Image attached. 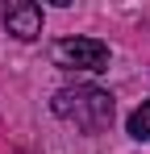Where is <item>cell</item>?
<instances>
[{"mask_svg": "<svg viewBox=\"0 0 150 154\" xmlns=\"http://www.w3.org/2000/svg\"><path fill=\"white\" fill-rule=\"evenodd\" d=\"M4 29L21 42H33L42 33V4L33 0H8L4 4Z\"/></svg>", "mask_w": 150, "mask_h": 154, "instance_id": "3957f363", "label": "cell"}, {"mask_svg": "<svg viewBox=\"0 0 150 154\" xmlns=\"http://www.w3.org/2000/svg\"><path fill=\"white\" fill-rule=\"evenodd\" d=\"M129 137L150 142V100H146V104H138V108L129 112Z\"/></svg>", "mask_w": 150, "mask_h": 154, "instance_id": "277c9868", "label": "cell"}, {"mask_svg": "<svg viewBox=\"0 0 150 154\" xmlns=\"http://www.w3.org/2000/svg\"><path fill=\"white\" fill-rule=\"evenodd\" d=\"M50 108H54V117H63L67 125L83 129V133H100V129H108V125H113V112H117L113 96H108L104 88H96V83L58 88L54 100H50Z\"/></svg>", "mask_w": 150, "mask_h": 154, "instance_id": "6da1fadb", "label": "cell"}, {"mask_svg": "<svg viewBox=\"0 0 150 154\" xmlns=\"http://www.w3.org/2000/svg\"><path fill=\"white\" fill-rule=\"evenodd\" d=\"M50 58H54V67H63V71H108V46L100 42V38H58L54 46H50Z\"/></svg>", "mask_w": 150, "mask_h": 154, "instance_id": "7a4b0ae2", "label": "cell"}]
</instances>
